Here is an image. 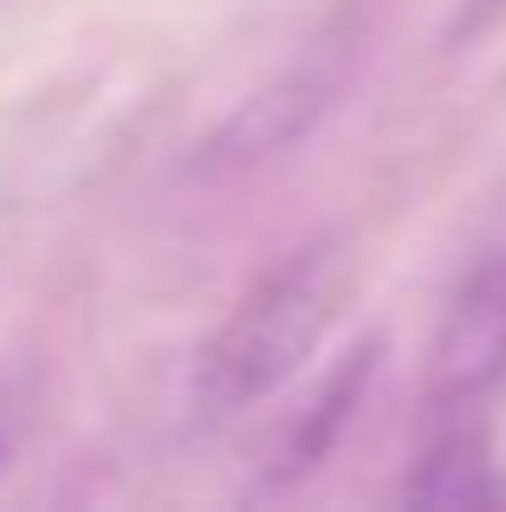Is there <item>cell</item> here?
I'll return each mask as SVG.
<instances>
[{"mask_svg": "<svg viewBox=\"0 0 506 512\" xmlns=\"http://www.w3.org/2000/svg\"><path fill=\"white\" fill-rule=\"evenodd\" d=\"M409 500L416 506H494L506 500V480L487 461L481 428H429L416 474H409Z\"/></svg>", "mask_w": 506, "mask_h": 512, "instance_id": "3957f363", "label": "cell"}, {"mask_svg": "<svg viewBox=\"0 0 506 512\" xmlns=\"http://www.w3.org/2000/svg\"><path fill=\"white\" fill-rule=\"evenodd\" d=\"M506 20V0H474L468 13H461V26H455V39H468V33H481V26H494Z\"/></svg>", "mask_w": 506, "mask_h": 512, "instance_id": "5b68a950", "label": "cell"}, {"mask_svg": "<svg viewBox=\"0 0 506 512\" xmlns=\"http://www.w3.org/2000/svg\"><path fill=\"white\" fill-rule=\"evenodd\" d=\"M13 441H20V415H13V402L0 396V467L13 461Z\"/></svg>", "mask_w": 506, "mask_h": 512, "instance_id": "8992f818", "label": "cell"}, {"mask_svg": "<svg viewBox=\"0 0 506 512\" xmlns=\"http://www.w3.org/2000/svg\"><path fill=\"white\" fill-rule=\"evenodd\" d=\"M506 383V247L455 286L429 350V428H481L487 396Z\"/></svg>", "mask_w": 506, "mask_h": 512, "instance_id": "7a4b0ae2", "label": "cell"}, {"mask_svg": "<svg viewBox=\"0 0 506 512\" xmlns=\"http://www.w3.org/2000/svg\"><path fill=\"white\" fill-rule=\"evenodd\" d=\"M344 292H351V266L331 240H312L266 266L195 357V415L234 422L260 409L273 389H286L305 370V357L325 344Z\"/></svg>", "mask_w": 506, "mask_h": 512, "instance_id": "6da1fadb", "label": "cell"}, {"mask_svg": "<svg viewBox=\"0 0 506 512\" xmlns=\"http://www.w3.org/2000/svg\"><path fill=\"white\" fill-rule=\"evenodd\" d=\"M370 370H377V344L351 350V363H344V370L331 376L325 389H318V402L299 415V422H292L286 448H279V467H273L279 480H292V474H312V467L331 454L338 428L351 422V415H357V402H364V383H370Z\"/></svg>", "mask_w": 506, "mask_h": 512, "instance_id": "277c9868", "label": "cell"}]
</instances>
